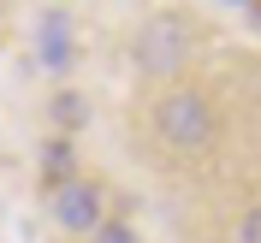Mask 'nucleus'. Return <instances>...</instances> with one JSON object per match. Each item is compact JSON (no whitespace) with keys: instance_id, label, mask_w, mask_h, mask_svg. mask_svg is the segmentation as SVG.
I'll return each mask as SVG.
<instances>
[{"instance_id":"5","label":"nucleus","mask_w":261,"mask_h":243,"mask_svg":"<svg viewBox=\"0 0 261 243\" xmlns=\"http://www.w3.org/2000/svg\"><path fill=\"white\" fill-rule=\"evenodd\" d=\"M42 172H48V184L71 178V143H48V148H42Z\"/></svg>"},{"instance_id":"4","label":"nucleus","mask_w":261,"mask_h":243,"mask_svg":"<svg viewBox=\"0 0 261 243\" xmlns=\"http://www.w3.org/2000/svg\"><path fill=\"white\" fill-rule=\"evenodd\" d=\"M36 36H42V65H48V71H65V65H71V18L48 12Z\"/></svg>"},{"instance_id":"7","label":"nucleus","mask_w":261,"mask_h":243,"mask_svg":"<svg viewBox=\"0 0 261 243\" xmlns=\"http://www.w3.org/2000/svg\"><path fill=\"white\" fill-rule=\"evenodd\" d=\"M95 243H137V231H130V226H107V220H101Z\"/></svg>"},{"instance_id":"1","label":"nucleus","mask_w":261,"mask_h":243,"mask_svg":"<svg viewBox=\"0 0 261 243\" xmlns=\"http://www.w3.org/2000/svg\"><path fill=\"white\" fill-rule=\"evenodd\" d=\"M154 130H161L166 148L178 154H196V148L214 143V107L202 89H166L161 107H154Z\"/></svg>"},{"instance_id":"2","label":"nucleus","mask_w":261,"mask_h":243,"mask_svg":"<svg viewBox=\"0 0 261 243\" xmlns=\"http://www.w3.org/2000/svg\"><path fill=\"white\" fill-rule=\"evenodd\" d=\"M190 60V24L184 18H148V30L137 36V65H143L148 77H172L178 65Z\"/></svg>"},{"instance_id":"6","label":"nucleus","mask_w":261,"mask_h":243,"mask_svg":"<svg viewBox=\"0 0 261 243\" xmlns=\"http://www.w3.org/2000/svg\"><path fill=\"white\" fill-rule=\"evenodd\" d=\"M238 243H261V208H244V220H238Z\"/></svg>"},{"instance_id":"3","label":"nucleus","mask_w":261,"mask_h":243,"mask_svg":"<svg viewBox=\"0 0 261 243\" xmlns=\"http://www.w3.org/2000/svg\"><path fill=\"white\" fill-rule=\"evenodd\" d=\"M54 226L77 231V237H95V231H101V184L65 178L60 190H54Z\"/></svg>"}]
</instances>
